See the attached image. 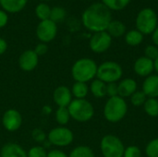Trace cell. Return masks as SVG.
Masks as SVG:
<instances>
[{
    "label": "cell",
    "instance_id": "29",
    "mask_svg": "<svg viewBox=\"0 0 158 157\" xmlns=\"http://www.w3.org/2000/svg\"><path fill=\"white\" fill-rule=\"evenodd\" d=\"M146 100H147V97L143 93V91H136L131 96V102L134 106H142V105H143Z\"/></svg>",
    "mask_w": 158,
    "mask_h": 157
},
{
    "label": "cell",
    "instance_id": "20",
    "mask_svg": "<svg viewBox=\"0 0 158 157\" xmlns=\"http://www.w3.org/2000/svg\"><path fill=\"white\" fill-rule=\"evenodd\" d=\"M90 91L95 98H104L106 96V83L96 79L90 85Z\"/></svg>",
    "mask_w": 158,
    "mask_h": 157
},
{
    "label": "cell",
    "instance_id": "37",
    "mask_svg": "<svg viewBox=\"0 0 158 157\" xmlns=\"http://www.w3.org/2000/svg\"><path fill=\"white\" fill-rule=\"evenodd\" d=\"M8 21V15L3 9H0V29L4 28Z\"/></svg>",
    "mask_w": 158,
    "mask_h": 157
},
{
    "label": "cell",
    "instance_id": "13",
    "mask_svg": "<svg viewBox=\"0 0 158 157\" xmlns=\"http://www.w3.org/2000/svg\"><path fill=\"white\" fill-rule=\"evenodd\" d=\"M133 69L138 76L146 78L152 75L153 71L155 70L154 61L147 58L146 56H141L134 62Z\"/></svg>",
    "mask_w": 158,
    "mask_h": 157
},
{
    "label": "cell",
    "instance_id": "14",
    "mask_svg": "<svg viewBox=\"0 0 158 157\" xmlns=\"http://www.w3.org/2000/svg\"><path fill=\"white\" fill-rule=\"evenodd\" d=\"M53 98L58 107H68L72 101V93L67 86H58L54 91Z\"/></svg>",
    "mask_w": 158,
    "mask_h": 157
},
{
    "label": "cell",
    "instance_id": "35",
    "mask_svg": "<svg viewBox=\"0 0 158 157\" xmlns=\"http://www.w3.org/2000/svg\"><path fill=\"white\" fill-rule=\"evenodd\" d=\"M106 95H108L109 97H114V96L118 95L117 82H112V83L106 84Z\"/></svg>",
    "mask_w": 158,
    "mask_h": 157
},
{
    "label": "cell",
    "instance_id": "21",
    "mask_svg": "<svg viewBox=\"0 0 158 157\" xmlns=\"http://www.w3.org/2000/svg\"><path fill=\"white\" fill-rule=\"evenodd\" d=\"M70 91L72 95L75 97V99H85V97L89 93V87L85 82L76 81L73 84Z\"/></svg>",
    "mask_w": 158,
    "mask_h": 157
},
{
    "label": "cell",
    "instance_id": "10",
    "mask_svg": "<svg viewBox=\"0 0 158 157\" xmlns=\"http://www.w3.org/2000/svg\"><path fill=\"white\" fill-rule=\"evenodd\" d=\"M112 43V37L106 31L94 32L89 42L90 48L96 54H102L109 49Z\"/></svg>",
    "mask_w": 158,
    "mask_h": 157
},
{
    "label": "cell",
    "instance_id": "34",
    "mask_svg": "<svg viewBox=\"0 0 158 157\" xmlns=\"http://www.w3.org/2000/svg\"><path fill=\"white\" fill-rule=\"evenodd\" d=\"M31 137L36 143H44L45 141V132L41 129H34L31 131Z\"/></svg>",
    "mask_w": 158,
    "mask_h": 157
},
{
    "label": "cell",
    "instance_id": "41",
    "mask_svg": "<svg viewBox=\"0 0 158 157\" xmlns=\"http://www.w3.org/2000/svg\"><path fill=\"white\" fill-rule=\"evenodd\" d=\"M154 65H155V70L156 71L158 75V57L154 61Z\"/></svg>",
    "mask_w": 158,
    "mask_h": 157
},
{
    "label": "cell",
    "instance_id": "5",
    "mask_svg": "<svg viewBox=\"0 0 158 157\" xmlns=\"http://www.w3.org/2000/svg\"><path fill=\"white\" fill-rule=\"evenodd\" d=\"M123 75L122 67L115 61H106L98 66L96 77L105 83H112L120 81Z\"/></svg>",
    "mask_w": 158,
    "mask_h": 157
},
{
    "label": "cell",
    "instance_id": "32",
    "mask_svg": "<svg viewBox=\"0 0 158 157\" xmlns=\"http://www.w3.org/2000/svg\"><path fill=\"white\" fill-rule=\"evenodd\" d=\"M123 157H142V151L138 146L131 145L125 148Z\"/></svg>",
    "mask_w": 158,
    "mask_h": 157
},
{
    "label": "cell",
    "instance_id": "28",
    "mask_svg": "<svg viewBox=\"0 0 158 157\" xmlns=\"http://www.w3.org/2000/svg\"><path fill=\"white\" fill-rule=\"evenodd\" d=\"M66 15H67V12H66L65 8H63L61 6H55V7L51 8L49 19H51L55 23H57V22L62 21L66 18Z\"/></svg>",
    "mask_w": 158,
    "mask_h": 157
},
{
    "label": "cell",
    "instance_id": "25",
    "mask_svg": "<svg viewBox=\"0 0 158 157\" xmlns=\"http://www.w3.org/2000/svg\"><path fill=\"white\" fill-rule=\"evenodd\" d=\"M69 157H95L94 156V153L93 152V150L88 147V146H84V145H81L78 146L76 148H74L71 153L69 154Z\"/></svg>",
    "mask_w": 158,
    "mask_h": 157
},
{
    "label": "cell",
    "instance_id": "9",
    "mask_svg": "<svg viewBox=\"0 0 158 157\" xmlns=\"http://www.w3.org/2000/svg\"><path fill=\"white\" fill-rule=\"evenodd\" d=\"M57 33L56 23L51 19H45L39 22L36 28V36L37 38L44 43L52 42Z\"/></svg>",
    "mask_w": 158,
    "mask_h": 157
},
{
    "label": "cell",
    "instance_id": "3",
    "mask_svg": "<svg viewBox=\"0 0 158 157\" xmlns=\"http://www.w3.org/2000/svg\"><path fill=\"white\" fill-rule=\"evenodd\" d=\"M128 112V105L124 98L117 95L109 97L104 107V117L111 123L121 121Z\"/></svg>",
    "mask_w": 158,
    "mask_h": 157
},
{
    "label": "cell",
    "instance_id": "16",
    "mask_svg": "<svg viewBox=\"0 0 158 157\" xmlns=\"http://www.w3.org/2000/svg\"><path fill=\"white\" fill-rule=\"evenodd\" d=\"M143 92L148 98L158 97V75L152 74L145 78L143 83Z\"/></svg>",
    "mask_w": 158,
    "mask_h": 157
},
{
    "label": "cell",
    "instance_id": "17",
    "mask_svg": "<svg viewBox=\"0 0 158 157\" xmlns=\"http://www.w3.org/2000/svg\"><path fill=\"white\" fill-rule=\"evenodd\" d=\"M0 157H27V154L20 145L9 143L2 147Z\"/></svg>",
    "mask_w": 158,
    "mask_h": 157
},
{
    "label": "cell",
    "instance_id": "15",
    "mask_svg": "<svg viewBox=\"0 0 158 157\" xmlns=\"http://www.w3.org/2000/svg\"><path fill=\"white\" fill-rule=\"evenodd\" d=\"M137 82L135 80L131 78H126L121 80L118 83V96L122 98L131 97L136 91H137Z\"/></svg>",
    "mask_w": 158,
    "mask_h": 157
},
{
    "label": "cell",
    "instance_id": "27",
    "mask_svg": "<svg viewBox=\"0 0 158 157\" xmlns=\"http://www.w3.org/2000/svg\"><path fill=\"white\" fill-rule=\"evenodd\" d=\"M70 119V115L68 107H58L56 111V120L59 125H66Z\"/></svg>",
    "mask_w": 158,
    "mask_h": 157
},
{
    "label": "cell",
    "instance_id": "8",
    "mask_svg": "<svg viewBox=\"0 0 158 157\" xmlns=\"http://www.w3.org/2000/svg\"><path fill=\"white\" fill-rule=\"evenodd\" d=\"M73 132L65 127L55 128L48 133V142L55 146H68L73 142Z\"/></svg>",
    "mask_w": 158,
    "mask_h": 157
},
{
    "label": "cell",
    "instance_id": "40",
    "mask_svg": "<svg viewBox=\"0 0 158 157\" xmlns=\"http://www.w3.org/2000/svg\"><path fill=\"white\" fill-rule=\"evenodd\" d=\"M152 38H153V42H154L155 45H156L158 47V25L157 27H156V29L152 33Z\"/></svg>",
    "mask_w": 158,
    "mask_h": 157
},
{
    "label": "cell",
    "instance_id": "6",
    "mask_svg": "<svg viewBox=\"0 0 158 157\" xmlns=\"http://www.w3.org/2000/svg\"><path fill=\"white\" fill-rule=\"evenodd\" d=\"M157 22L156 13L149 7L142 9L136 18L137 30L144 35L153 33L157 27Z\"/></svg>",
    "mask_w": 158,
    "mask_h": 157
},
{
    "label": "cell",
    "instance_id": "30",
    "mask_svg": "<svg viewBox=\"0 0 158 157\" xmlns=\"http://www.w3.org/2000/svg\"><path fill=\"white\" fill-rule=\"evenodd\" d=\"M145 155L147 157H158V138L148 143L145 147Z\"/></svg>",
    "mask_w": 158,
    "mask_h": 157
},
{
    "label": "cell",
    "instance_id": "38",
    "mask_svg": "<svg viewBox=\"0 0 158 157\" xmlns=\"http://www.w3.org/2000/svg\"><path fill=\"white\" fill-rule=\"evenodd\" d=\"M46 157H69L64 152L60 150H51L47 153Z\"/></svg>",
    "mask_w": 158,
    "mask_h": 157
},
{
    "label": "cell",
    "instance_id": "22",
    "mask_svg": "<svg viewBox=\"0 0 158 157\" xmlns=\"http://www.w3.org/2000/svg\"><path fill=\"white\" fill-rule=\"evenodd\" d=\"M143 40V34L138 30H131L128 31L125 35L126 43L131 46H137L142 43Z\"/></svg>",
    "mask_w": 158,
    "mask_h": 157
},
{
    "label": "cell",
    "instance_id": "24",
    "mask_svg": "<svg viewBox=\"0 0 158 157\" xmlns=\"http://www.w3.org/2000/svg\"><path fill=\"white\" fill-rule=\"evenodd\" d=\"M50 13H51V7L44 2L39 3L35 7V15L41 21L49 19Z\"/></svg>",
    "mask_w": 158,
    "mask_h": 157
},
{
    "label": "cell",
    "instance_id": "1",
    "mask_svg": "<svg viewBox=\"0 0 158 157\" xmlns=\"http://www.w3.org/2000/svg\"><path fill=\"white\" fill-rule=\"evenodd\" d=\"M111 20L112 15L110 9L100 2L89 6L81 15L83 26L93 32L106 31Z\"/></svg>",
    "mask_w": 158,
    "mask_h": 157
},
{
    "label": "cell",
    "instance_id": "26",
    "mask_svg": "<svg viewBox=\"0 0 158 157\" xmlns=\"http://www.w3.org/2000/svg\"><path fill=\"white\" fill-rule=\"evenodd\" d=\"M131 0H102V3L110 10H121L125 8Z\"/></svg>",
    "mask_w": 158,
    "mask_h": 157
},
{
    "label": "cell",
    "instance_id": "33",
    "mask_svg": "<svg viewBox=\"0 0 158 157\" xmlns=\"http://www.w3.org/2000/svg\"><path fill=\"white\" fill-rule=\"evenodd\" d=\"M144 56L155 61L158 57V47L156 45H147L144 49Z\"/></svg>",
    "mask_w": 158,
    "mask_h": 157
},
{
    "label": "cell",
    "instance_id": "18",
    "mask_svg": "<svg viewBox=\"0 0 158 157\" xmlns=\"http://www.w3.org/2000/svg\"><path fill=\"white\" fill-rule=\"evenodd\" d=\"M28 0H0V6L6 13H18L27 5Z\"/></svg>",
    "mask_w": 158,
    "mask_h": 157
},
{
    "label": "cell",
    "instance_id": "31",
    "mask_svg": "<svg viewBox=\"0 0 158 157\" xmlns=\"http://www.w3.org/2000/svg\"><path fill=\"white\" fill-rule=\"evenodd\" d=\"M47 153L42 146H33L27 154V157H46Z\"/></svg>",
    "mask_w": 158,
    "mask_h": 157
},
{
    "label": "cell",
    "instance_id": "4",
    "mask_svg": "<svg viewBox=\"0 0 158 157\" xmlns=\"http://www.w3.org/2000/svg\"><path fill=\"white\" fill-rule=\"evenodd\" d=\"M70 118L78 122H87L94 115L93 105L86 99H74L68 106Z\"/></svg>",
    "mask_w": 158,
    "mask_h": 157
},
{
    "label": "cell",
    "instance_id": "7",
    "mask_svg": "<svg viewBox=\"0 0 158 157\" xmlns=\"http://www.w3.org/2000/svg\"><path fill=\"white\" fill-rule=\"evenodd\" d=\"M100 149L104 157H123L125 147L118 137L107 134L101 140Z\"/></svg>",
    "mask_w": 158,
    "mask_h": 157
},
{
    "label": "cell",
    "instance_id": "36",
    "mask_svg": "<svg viewBox=\"0 0 158 157\" xmlns=\"http://www.w3.org/2000/svg\"><path fill=\"white\" fill-rule=\"evenodd\" d=\"M33 51L37 54L38 56H44V55H45V54L47 53V51H48V46H47L46 43H38V44L35 46V48L33 49Z\"/></svg>",
    "mask_w": 158,
    "mask_h": 157
},
{
    "label": "cell",
    "instance_id": "12",
    "mask_svg": "<svg viewBox=\"0 0 158 157\" xmlns=\"http://www.w3.org/2000/svg\"><path fill=\"white\" fill-rule=\"evenodd\" d=\"M38 61L39 56L33 50H26L19 56V66L24 71H31L37 67Z\"/></svg>",
    "mask_w": 158,
    "mask_h": 157
},
{
    "label": "cell",
    "instance_id": "11",
    "mask_svg": "<svg viewBox=\"0 0 158 157\" xmlns=\"http://www.w3.org/2000/svg\"><path fill=\"white\" fill-rule=\"evenodd\" d=\"M2 123L6 130L16 131L20 128L22 124V117L18 110L8 109L3 115Z\"/></svg>",
    "mask_w": 158,
    "mask_h": 157
},
{
    "label": "cell",
    "instance_id": "23",
    "mask_svg": "<svg viewBox=\"0 0 158 157\" xmlns=\"http://www.w3.org/2000/svg\"><path fill=\"white\" fill-rule=\"evenodd\" d=\"M143 108L149 117H158V100L156 98H147L143 105Z\"/></svg>",
    "mask_w": 158,
    "mask_h": 157
},
{
    "label": "cell",
    "instance_id": "39",
    "mask_svg": "<svg viewBox=\"0 0 158 157\" xmlns=\"http://www.w3.org/2000/svg\"><path fill=\"white\" fill-rule=\"evenodd\" d=\"M7 49V43L6 42L5 39L0 37V56L3 55Z\"/></svg>",
    "mask_w": 158,
    "mask_h": 157
},
{
    "label": "cell",
    "instance_id": "2",
    "mask_svg": "<svg viewBox=\"0 0 158 157\" xmlns=\"http://www.w3.org/2000/svg\"><path fill=\"white\" fill-rule=\"evenodd\" d=\"M98 66L92 58H81L78 59L71 68V75L76 81L88 82L93 81L96 77Z\"/></svg>",
    "mask_w": 158,
    "mask_h": 157
},
{
    "label": "cell",
    "instance_id": "19",
    "mask_svg": "<svg viewBox=\"0 0 158 157\" xmlns=\"http://www.w3.org/2000/svg\"><path fill=\"white\" fill-rule=\"evenodd\" d=\"M106 31L108 32V34L111 37H115V38H118L120 36H122L123 34H125L126 32V26L123 22H121L120 20H111V22L109 23Z\"/></svg>",
    "mask_w": 158,
    "mask_h": 157
},
{
    "label": "cell",
    "instance_id": "42",
    "mask_svg": "<svg viewBox=\"0 0 158 157\" xmlns=\"http://www.w3.org/2000/svg\"><path fill=\"white\" fill-rule=\"evenodd\" d=\"M39 1H41V2H47V1H50V0H39Z\"/></svg>",
    "mask_w": 158,
    "mask_h": 157
}]
</instances>
